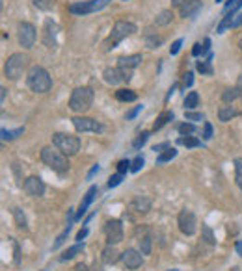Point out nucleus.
<instances>
[{"label": "nucleus", "mask_w": 242, "mask_h": 271, "mask_svg": "<svg viewBox=\"0 0 242 271\" xmlns=\"http://www.w3.org/2000/svg\"><path fill=\"white\" fill-rule=\"evenodd\" d=\"M27 84L34 93H47L53 88V78L47 73V69L39 67V65H34L32 69L28 71Z\"/></svg>", "instance_id": "f257e3e1"}, {"label": "nucleus", "mask_w": 242, "mask_h": 271, "mask_svg": "<svg viewBox=\"0 0 242 271\" xmlns=\"http://www.w3.org/2000/svg\"><path fill=\"white\" fill-rule=\"evenodd\" d=\"M41 160L47 167H51L58 175H65L69 171V160L62 150L53 149V147H43L41 149Z\"/></svg>", "instance_id": "f03ea898"}, {"label": "nucleus", "mask_w": 242, "mask_h": 271, "mask_svg": "<svg viewBox=\"0 0 242 271\" xmlns=\"http://www.w3.org/2000/svg\"><path fill=\"white\" fill-rule=\"evenodd\" d=\"M93 104V89L88 86H82V88L73 89L71 99H69V108L75 114H84L88 112Z\"/></svg>", "instance_id": "7ed1b4c3"}, {"label": "nucleus", "mask_w": 242, "mask_h": 271, "mask_svg": "<svg viewBox=\"0 0 242 271\" xmlns=\"http://www.w3.org/2000/svg\"><path fill=\"white\" fill-rule=\"evenodd\" d=\"M53 145L58 150H62L65 156H73L81 150L82 141L81 138L77 136H71V134H63V132H56L53 134Z\"/></svg>", "instance_id": "20e7f679"}, {"label": "nucleus", "mask_w": 242, "mask_h": 271, "mask_svg": "<svg viewBox=\"0 0 242 271\" xmlns=\"http://www.w3.org/2000/svg\"><path fill=\"white\" fill-rule=\"evenodd\" d=\"M27 65H28V56H25L23 52L11 54L8 60H6V65H4V74L9 80H19L23 76Z\"/></svg>", "instance_id": "39448f33"}, {"label": "nucleus", "mask_w": 242, "mask_h": 271, "mask_svg": "<svg viewBox=\"0 0 242 271\" xmlns=\"http://www.w3.org/2000/svg\"><path fill=\"white\" fill-rule=\"evenodd\" d=\"M136 32V25L133 23H129V21H117L114 28H112V34L108 37L107 41V50H112V49H116L117 43H121L125 37L129 35H133Z\"/></svg>", "instance_id": "423d86ee"}, {"label": "nucleus", "mask_w": 242, "mask_h": 271, "mask_svg": "<svg viewBox=\"0 0 242 271\" xmlns=\"http://www.w3.org/2000/svg\"><path fill=\"white\" fill-rule=\"evenodd\" d=\"M110 0H86V2H75L69 6V13L73 15H88V13H95L99 9L107 8Z\"/></svg>", "instance_id": "0eeeda50"}, {"label": "nucleus", "mask_w": 242, "mask_h": 271, "mask_svg": "<svg viewBox=\"0 0 242 271\" xmlns=\"http://www.w3.org/2000/svg\"><path fill=\"white\" fill-rule=\"evenodd\" d=\"M17 30H19V43H21V47L32 49L37 39L36 26H34L32 23H21Z\"/></svg>", "instance_id": "6e6552de"}, {"label": "nucleus", "mask_w": 242, "mask_h": 271, "mask_svg": "<svg viewBox=\"0 0 242 271\" xmlns=\"http://www.w3.org/2000/svg\"><path fill=\"white\" fill-rule=\"evenodd\" d=\"M177 225H179V230L183 234L192 236V234H196L197 230V219L190 210H181L179 218H177Z\"/></svg>", "instance_id": "1a4fd4ad"}, {"label": "nucleus", "mask_w": 242, "mask_h": 271, "mask_svg": "<svg viewBox=\"0 0 242 271\" xmlns=\"http://www.w3.org/2000/svg\"><path fill=\"white\" fill-rule=\"evenodd\" d=\"M142 63V56L140 54H131V56H121L117 60V67L123 71V76H125V82L133 78V71Z\"/></svg>", "instance_id": "9d476101"}, {"label": "nucleus", "mask_w": 242, "mask_h": 271, "mask_svg": "<svg viewBox=\"0 0 242 271\" xmlns=\"http://www.w3.org/2000/svg\"><path fill=\"white\" fill-rule=\"evenodd\" d=\"M71 121H73V126H75L79 132H103L105 130V126H103L99 121H95V119H91V117L77 115V117H73Z\"/></svg>", "instance_id": "9b49d317"}, {"label": "nucleus", "mask_w": 242, "mask_h": 271, "mask_svg": "<svg viewBox=\"0 0 242 271\" xmlns=\"http://www.w3.org/2000/svg\"><path fill=\"white\" fill-rule=\"evenodd\" d=\"M105 232H107V240L110 245L123 242V225H121L119 219H110L105 225Z\"/></svg>", "instance_id": "f8f14e48"}, {"label": "nucleus", "mask_w": 242, "mask_h": 271, "mask_svg": "<svg viewBox=\"0 0 242 271\" xmlns=\"http://www.w3.org/2000/svg\"><path fill=\"white\" fill-rule=\"evenodd\" d=\"M25 192L30 197H43V193H45V182L36 175L28 176L27 180H25Z\"/></svg>", "instance_id": "ddd939ff"}, {"label": "nucleus", "mask_w": 242, "mask_h": 271, "mask_svg": "<svg viewBox=\"0 0 242 271\" xmlns=\"http://www.w3.org/2000/svg\"><path fill=\"white\" fill-rule=\"evenodd\" d=\"M121 260H123L127 270H138L144 264V256L136 249H127V251L121 253Z\"/></svg>", "instance_id": "4468645a"}, {"label": "nucleus", "mask_w": 242, "mask_h": 271, "mask_svg": "<svg viewBox=\"0 0 242 271\" xmlns=\"http://www.w3.org/2000/svg\"><path fill=\"white\" fill-rule=\"evenodd\" d=\"M56 37H58V25L51 19H47L45 26H43V43H45L47 49L56 47Z\"/></svg>", "instance_id": "2eb2a0df"}, {"label": "nucleus", "mask_w": 242, "mask_h": 271, "mask_svg": "<svg viewBox=\"0 0 242 271\" xmlns=\"http://www.w3.org/2000/svg\"><path fill=\"white\" fill-rule=\"evenodd\" d=\"M103 76H105V82L110 84V86H117V84L125 82L123 71L119 69V67H107L105 73H103Z\"/></svg>", "instance_id": "dca6fc26"}, {"label": "nucleus", "mask_w": 242, "mask_h": 271, "mask_svg": "<svg viewBox=\"0 0 242 271\" xmlns=\"http://www.w3.org/2000/svg\"><path fill=\"white\" fill-rule=\"evenodd\" d=\"M199 9H201V0H190L187 4H183L179 8L181 11V17H188V19H194L199 13Z\"/></svg>", "instance_id": "f3484780"}, {"label": "nucleus", "mask_w": 242, "mask_h": 271, "mask_svg": "<svg viewBox=\"0 0 242 271\" xmlns=\"http://www.w3.org/2000/svg\"><path fill=\"white\" fill-rule=\"evenodd\" d=\"M97 186H91L90 190L86 192V195H84V199H82L81 206H79V212H77V219H81L84 214H86V210L90 208V204L93 202V199H95V195H97Z\"/></svg>", "instance_id": "a211bd4d"}, {"label": "nucleus", "mask_w": 242, "mask_h": 271, "mask_svg": "<svg viewBox=\"0 0 242 271\" xmlns=\"http://www.w3.org/2000/svg\"><path fill=\"white\" fill-rule=\"evenodd\" d=\"M131 210L138 212V214H147V212L151 210V199L149 197H136L131 201Z\"/></svg>", "instance_id": "6ab92c4d"}, {"label": "nucleus", "mask_w": 242, "mask_h": 271, "mask_svg": "<svg viewBox=\"0 0 242 271\" xmlns=\"http://www.w3.org/2000/svg\"><path fill=\"white\" fill-rule=\"evenodd\" d=\"M101 258H103V262L108 264V266H112V264H116L121 256H119V253L116 251V247L114 245L108 244L105 249H103V253H101Z\"/></svg>", "instance_id": "aec40b11"}, {"label": "nucleus", "mask_w": 242, "mask_h": 271, "mask_svg": "<svg viewBox=\"0 0 242 271\" xmlns=\"http://www.w3.org/2000/svg\"><path fill=\"white\" fill-rule=\"evenodd\" d=\"M237 115H239V110H237L235 106H222V108L218 110V119L222 123L231 121V119L237 117Z\"/></svg>", "instance_id": "412c9836"}, {"label": "nucleus", "mask_w": 242, "mask_h": 271, "mask_svg": "<svg viewBox=\"0 0 242 271\" xmlns=\"http://www.w3.org/2000/svg\"><path fill=\"white\" fill-rule=\"evenodd\" d=\"M116 99L117 100H121V102H133V100L138 99V95H136L133 89H117Z\"/></svg>", "instance_id": "4be33fe9"}, {"label": "nucleus", "mask_w": 242, "mask_h": 271, "mask_svg": "<svg viewBox=\"0 0 242 271\" xmlns=\"http://www.w3.org/2000/svg\"><path fill=\"white\" fill-rule=\"evenodd\" d=\"M171 21H173V13H171V9H164L161 11L157 19H155V25L157 26H166V25H170Z\"/></svg>", "instance_id": "5701e85b"}, {"label": "nucleus", "mask_w": 242, "mask_h": 271, "mask_svg": "<svg viewBox=\"0 0 242 271\" xmlns=\"http://www.w3.org/2000/svg\"><path fill=\"white\" fill-rule=\"evenodd\" d=\"M81 251H84V244H81V242H79L77 245L69 247V249H67V251H65V253L60 256V260H62V262H65V260H71V258H75V256L81 253Z\"/></svg>", "instance_id": "b1692460"}, {"label": "nucleus", "mask_w": 242, "mask_h": 271, "mask_svg": "<svg viewBox=\"0 0 242 271\" xmlns=\"http://www.w3.org/2000/svg\"><path fill=\"white\" fill-rule=\"evenodd\" d=\"M239 97H242V88L241 86L225 89L224 95H222V100H224V102H233L235 99H239Z\"/></svg>", "instance_id": "393cba45"}, {"label": "nucleus", "mask_w": 242, "mask_h": 271, "mask_svg": "<svg viewBox=\"0 0 242 271\" xmlns=\"http://www.w3.org/2000/svg\"><path fill=\"white\" fill-rule=\"evenodd\" d=\"M170 121H173V114L171 112H162L159 117H157V121L153 124V130H161L164 124H168Z\"/></svg>", "instance_id": "a878e982"}, {"label": "nucleus", "mask_w": 242, "mask_h": 271, "mask_svg": "<svg viewBox=\"0 0 242 271\" xmlns=\"http://www.w3.org/2000/svg\"><path fill=\"white\" fill-rule=\"evenodd\" d=\"M144 41H145V47H149V49H159L164 39H162L161 35H155V34H151V32H147L144 37Z\"/></svg>", "instance_id": "bb28decb"}, {"label": "nucleus", "mask_w": 242, "mask_h": 271, "mask_svg": "<svg viewBox=\"0 0 242 271\" xmlns=\"http://www.w3.org/2000/svg\"><path fill=\"white\" fill-rule=\"evenodd\" d=\"M211 61H213V54H209V58H207L205 61L199 60L196 63L197 71H199L201 74H213V67H211Z\"/></svg>", "instance_id": "cd10ccee"}, {"label": "nucleus", "mask_w": 242, "mask_h": 271, "mask_svg": "<svg viewBox=\"0 0 242 271\" xmlns=\"http://www.w3.org/2000/svg\"><path fill=\"white\" fill-rule=\"evenodd\" d=\"M13 218H15V223H17V227H19V228L27 230V228H28V223H27V216H25V212H23V208H13Z\"/></svg>", "instance_id": "c85d7f7f"}, {"label": "nucleus", "mask_w": 242, "mask_h": 271, "mask_svg": "<svg viewBox=\"0 0 242 271\" xmlns=\"http://www.w3.org/2000/svg\"><path fill=\"white\" fill-rule=\"evenodd\" d=\"M209 47H211V39L205 37V39H203V45L201 43L194 45V49H192V56H203L205 52H209Z\"/></svg>", "instance_id": "c756f323"}, {"label": "nucleus", "mask_w": 242, "mask_h": 271, "mask_svg": "<svg viewBox=\"0 0 242 271\" xmlns=\"http://www.w3.org/2000/svg\"><path fill=\"white\" fill-rule=\"evenodd\" d=\"M196 106H199V95H197V91H190L187 99H185V108L187 110H194Z\"/></svg>", "instance_id": "7c9ffc66"}, {"label": "nucleus", "mask_w": 242, "mask_h": 271, "mask_svg": "<svg viewBox=\"0 0 242 271\" xmlns=\"http://www.w3.org/2000/svg\"><path fill=\"white\" fill-rule=\"evenodd\" d=\"M233 21H235V15H231V13H225V17L222 19V23L218 25V28H216V32H218V34H224L227 28L233 26Z\"/></svg>", "instance_id": "2f4dec72"}, {"label": "nucleus", "mask_w": 242, "mask_h": 271, "mask_svg": "<svg viewBox=\"0 0 242 271\" xmlns=\"http://www.w3.org/2000/svg\"><path fill=\"white\" fill-rule=\"evenodd\" d=\"M0 134H2V141H11L25 134V126H23V128H17V130H6V128H2Z\"/></svg>", "instance_id": "473e14b6"}, {"label": "nucleus", "mask_w": 242, "mask_h": 271, "mask_svg": "<svg viewBox=\"0 0 242 271\" xmlns=\"http://www.w3.org/2000/svg\"><path fill=\"white\" fill-rule=\"evenodd\" d=\"M175 156H177V150L173 149V147H170V149H166L164 152L159 154V158H157V164H166V162L173 160Z\"/></svg>", "instance_id": "72a5a7b5"}, {"label": "nucleus", "mask_w": 242, "mask_h": 271, "mask_svg": "<svg viewBox=\"0 0 242 271\" xmlns=\"http://www.w3.org/2000/svg\"><path fill=\"white\" fill-rule=\"evenodd\" d=\"M177 130H179L181 136H192V134L197 132V128L196 124H192V123H181L179 126H177Z\"/></svg>", "instance_id": "f704fd0d"}, {"label": "nucleus", "mask_w": 242, "mask_h": 271, "mask_svg": "<svg viewBox=\"0 0 242 271\" xmlns=\"http://www.w3.org/2000/svg\"><path fill=\"white\" fill-rule=\"evenodd\" d=\"M34 2V6L37 9H41V11H49V9L54 8V4H56V0H32Z\"/></svg>", "instance_id": "c9c22d12"}, {"label": "nucleus", "mask_w": 242, "mask_h": 271, "mask_svg": "<svg viewBox=\"0 0 242 271\" xmlns=\"http://www.w3.org/2000/svg\"><path fill=\"white\" fill-rule=\"evenodd\" d=\"M235 180H237V186L242 190V158L235 160Z\"/></svg>", "instance_id": "e433bc0d"}, {"label": "nucleus", "mask_w": 242, "mask_h": 271, "mask_svg": "<svg viewBox=\"0 0 242 271\" xmlns=\"http://www.w3.org/2000/svg\"><path fill=\"white\" fill-rule=\"evenodd\" d=\"M140 253L151 254V236H149V234H145V236L140 240Z\"/></svg>", "instance_id": "4c0bfd02"}, {"label": "nucleus", "mask_w": 242, "mask_h": 271, "mask_svg": "<svg viewBox=\"0 0 242 271\" xmlns=\"http://www.w3.org/2000/svg\"><path fill=\"white\" fill-rule=\"evenodd\" d=\"M179 143L181 145H185V147H199L201 145V141L197 140V138H194V136H187V138H179Z\"/></svg>", "instance_id": "58836bf2"}, {"label": "nucleus", "mask_w": 242, "mask_h": 271, "mask_svg": "<svg viewBox=\"0 0 242 271\" xmlns=\"http://www.w3.org/2000/svg\"><path fill=\"white\" fill-rule=\"evenodd\" d=\"M149 140V132H142L138 138H136L134 141H133V147H134L136 150H140L142 147H144V143Z\"/></svg>", "instance_id": "ea45409f"}, {"label": "nucleus", "mask_w": 242, "mask_h": 271, "mask_svg": "<svg viewBox=\"0 0 242 271\" xmlns=\"http://www.w3.org/2000/svg\"><path fill=\"white\" fill-rule=\"evenodd\" d=\"M69 230H71V225H67V227H65V230H63L62 234L56 238V242H54V245H53L54 251H56V249H60V247L63 245V242H65V238H67V234H69Z\"/></svg>", "instance_id": "a19ab883"}, {"label": "nucleus", "mask_w": 242, "mask_h": 271, "mask_svg": "<svg viewBox=\"0 0 242 271\" xmlns=\"http://www.w3.org/2000/svg\"><path fill=\"white\" fill-rule=\"evenodd\" d=\"M201 234H203V240H205L207 244H211V245L216 244L215 236H213V230L207 227V225H203V227H201Z\"/></svg>", "instance_id": "79ce46f5"}, {"label": "nucleus", "mask_w": 242, "mask_h": 271, "mask_svg": "<svg viewBox=\"0 0 242 271\" xmlns=\"http://www.w3.org/2000/svg\"><path fill=\"white\" fill-rule=\"evenodd\" d=\"M142 167H144V156H136L134 160L131 162V171H133V173H138Z\"/></svg>", "instance_id": "37998d69"}, {"label": "nucleus", "mask_w": 242, "mask_h": 271, "mask_svg": "<svg viewBox=\"0 0 242 271\" xmlns=\"http://www.w3.org/2000/svg\"><path fill=\"white\" fill-rule=\"evenodd\" d=\"M121 180H123V175H121V173L112 175V176H110V180H108V188H116V186H119V184H121Z\"/></svg>", "instance_id": "c03bdc74"}, {"label": "nucleus", "mask_w": 242, "mask_h": 271, "mask_svg": "<svg viewBox=\"0 0 242 271\" xmlns=\"http://www.w3.org/2000/svg\"><path fill=\"white\" fill-rule=\"evenodd\" d=\"M127 171H131V162H129V160H121V162L117 164V173L125 175Z\"/></svg>", "instance_id": "a18cd8bd"}, {"label": "nucleus", "mask_w": 242, "mask_h": 271, "mask_svg": "<svg viewBox=\"0 0 242 271\" xmlns=\"http://www.w3.org/2000/svg\"><path fill=\"white\" fill-rule=\"evenodd\" d=\"M192 84H194V73H190L188 71V73L183 76V86H185V88H190Z\"/></svg>", "instance_id": "49530a36"}, {"label": "nucleus", "mask_w": 242, "mask_h": 271, "mask_svg": "<svg viewBox=\"0 0 242 271\" xmlns=\"http://www.w3.org/2000/svg\"><path fill=\"white\" fill-rule=\"evenodd\" d=\"M181 47H183V39H177V41H173L170 47V54L171 56H175V54L181 50Z\"/></svg>", "instance_id": "de8ad7c7"}, {"label": "nucleus", "mask_w": 242, "mask_h": 271, "mask_svg": "<svg viewBox=\"0 0 242 271\" xmlns=\"http://www.w3.org/2000/svg\"><path fill=\"white\" fill-rule=\"evenodd\" d=\"M211 138H213V124L205 123V126H203V140H211Z\"/></svg>", "instance_id": "09e8293b"}, {"label": "nucleus", "mask_w": 242, "mask_h": 271, "mask_svg": "<svg viewBox=\"0 0 242 271\" xmlns=\"http://www.w3.org/2000/svg\"><path fill=\"white\" fill-rule=\"evenodd\" d=\"M187 121H201L203 119V114H194V112H187L185 114Z\"/></svg>", "instance_id": "8fccbe9b"}, {"label": "nucleus", "mask_w": 242, "mask_h": 271, "mask_svg": "<svg viewBox=\"0 0 242 271\" xmlns=\"http://www.w3.org/2000/svg\"><path fill=\"white\" fill-rule=\"evenodd\" d=\"M142 108H144V106H136L134 110H131V112L127 114V119H134L136 115H138V114H140V112H142Z\"/></svg>", "instance_id": "3c124183"}, {"label": "nucleus", "mask_w": 242, "mask_h": 271, "mask_svg": "<svg viewBox=\"0 0 242 271\" xmlns=\"http://www.w3.org/2000/svg\"><path fill=\"white\" fill-rule=\"evenodd\" d=\"M86 236H88V228H82V230H79V234H77V242H82Z\"/></svg>", "instance_id": "603ef678"}, {"label": "nucleus", "mask_w": 242, "mask_h": 271, "mask_svg": "<svg viewBox=\"0 0 242 271\" xmlns=\"http://www.w3.org/2000/svg\"><path fill=\"white\" fill-rule=\"evenodd\" d=\"M239 26H242V11L235 17V21H233V26L231 28H239Z\"/></svg>", "instance_id": "864d4df0"}, {"label": "nucleus", "mask_w": 242, "mask_h": 271, "mask_svg": "<svg viewBox=\"0 0 242 271\" xmlns=\"http://www.w3.org/2000/svg\"><path fill=\"white\" fill-rule=\"evenodd\" d=\"M162 149H170V145H168V143H161V145H155V147H153V150H155V152H157V150L161 152Z\"/></svg>", "instance_id": "5fc2aeb1"}, {"label": "nucleus", "mask_w": 242, "mask_h": 271, "mask_svg": "<svg viewBox=\"0 0 242 271\" xmlns=\"http://www.w3.org/2000/svg\"><path fill=\"white\" fill-rule=\"evenodd\" d=\"M187 2H190V0H171V4H173L175 8H181V6L187 4Z\"/></svg>", "instance_id": "6e6d98bb"}, {"label": "nucleus", "mask_w": 242, "mask_h": 271, "mask_svg": "<svg viewBox=\"0 0 242 271\" xmlns=\"http://www.w3.org/2000/svg\"><path fill=\"white\" fill-rule=\"evenodd\" d=\"M75 271H90L88 270V266H86V264H77V266H75Z\"/></svg>", "instance_id": "4d7b16f0"}, {"label": "nucleus", "mask_w": 242, "mask_h": 271, "mask_svg": "<svg viewBox=\"0 0 242 271\" xmlns=\"http://www.w3.org/2000/svg\"><path fill=\"white\" fill-rule=\"evenodd\" d=\"M235 251H237L239 256H242V240L241 242H237V245H235Z\"/></svg>", "instance_id": "13d9d810"}, {"label": "nucleus", "mask_w": 242, "mask_h": 271, "mask_svg": "<svg viewBox=\"0 0 242 271\" xmlns=\"http://www.w3.org/2000/svg\"><path fill=\"white\" fill-rule=\"evenodd\" d=\"M97 171H99V164H95V166L91 167V171H90V173H88V178H91V176L95 175V173H97Z\"/></svg>", "instance_id": "bf43d9fd"}, {"label": "nucleus", "mask_w": 242, "mask_h": 271, "mask_svg": "<svg viewBox=\"0 0 242 271\" xmlns=\"http://www.w3.org/2000/svg\"><path fill=\"white\" fill-rule=\"evenodd\" d=\"M0 100H6V88H0Z\"/></svg>", "instance_id": "052dcab7"}, {"label": "nucleus", "mask_w": 242, "mask_h": 271, "mask_svg": "<svg viewBox=\"0 0 242 271\" xmlns=\"http://www.w3.org/2000/svg\"><path fill=\"white\" fill-rule=\"evenodd\" d=\"M239 47H241V50H242V37H241V41H239Z\"/></svg>", "instance_id": "680f3d73"}, {"label": "nucleus", "mask_w": 242, "mask_h": 271, "mask_svg": "<svg viewBox=\"0 0 242 271\" xmlns=\"http://www.w3.org/2000/svg\"><path fill=\"white\" fill-rule=\"evenodd\" d=\"M170 271H179V270H170Z\"/></svg>", "instance_id": "e2e57ef3"}, {"label": "nucleus", "mask_w": 242, "mask_h": 271, "mask_svg": "<svg viewBox=\"0 0 242 271\" xmlns=\"http://www.w3.org/2000/svg\"><path fill=\"white\" fill-rule=\"evenodd\" d=\"M233 271H239V270H237V268H235V270H233Z\"/></svg>", "instance_id": "0e129e2a"}, {"label": "nucleus", "mask_w": 242, "mask_h": 271, "mask_svg": "<svg viewBox=\"0 0 242 271\" xmlns=\"http://www.w3.org/2000/svg\"><path fill=\"white\" fill-rule=\"evenodd\" d=\"M216 2H222V0H216Z\"/></svg>", "instance_id": "69168bd1"}, {"label": "nucleus", "mask_w": 242, "mask_h": 271, "mask_svg": "<svg viewBox=\"0 0 242 271\" xmlns=\"http://www.w3.org/2000/svg\"><path fill=\"white\" fill-rule=\"evenodd\" d=\"M43 271H47V270H43Z\"/></svg>", "instance_id": "338daca9"}]
</instances>
